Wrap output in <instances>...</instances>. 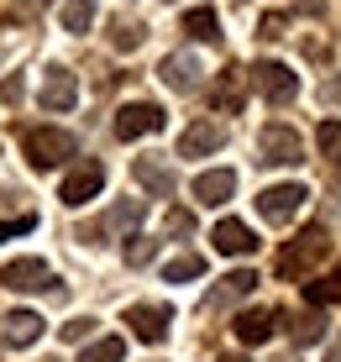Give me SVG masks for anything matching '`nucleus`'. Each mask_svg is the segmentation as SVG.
I'll return each instance as SVG.
<instances>
[{"instance_id":"21","label":"nucleus","mask_w":341,"mask_h":362,"mask_svg":"<svg viewBox=\"0 0 341 362\" xmlns=\"http://www.w3.org/2000/svg\"><path fill=\"white\" fill-rule=\"evenodd\" d=\"M258 289V273H247V268H236L231 279H221V289L210 294V305H221V299H242V294H252Z\"/></svg>"},{"instance_id":"2","label":"nucleus","mask_w":341,"mask_h":362,"mask_svg":"<svg viewBox=\"0 0 341 362\" xmlns=\"http://www.w3.org/2000/svg\"><path fill=\"white\" fill-rule=\"evenodd\" d=\"M21 153H27L32 168H58L74 158V136L58 127H32V132H21Z\"/></svg>"},{"instance_id":"4","label":"nucleus","mask_w":341,"mask_h":362,"mask_svg":"<svg viewBox=\"0 0 341 362\" xmlns=\"http://www.w3.org/2000/svg\"><path fill=\"white\" fill-rule=\"evenodd\" d=\"M252 84H258V95L268 100V105H289V100L299 95V79L289 64H273V58H262L258 69H252Z\"/></svg>"},{"instance_id":"22","label":"nucleus","mask_w":341,"mask_h":362,"mask_svg":"<svg viewBox=\"0 0 341 362\" xmlns=\"http://www.w3.org/2000/svg\"><path fill=\"white\" fill-rule=\"evenodd\" d=\"M121 357H126V341H121V336H100V341H90V346L79 352V362H121Z\"/></svg>"},{"instance_id":"29","label":"nucleus","mask_w":341,"mask_h":362,"mask_svg":"<svg viewBox=\"0 0 341 362\" xmlns=\"http://www.w3.org/2000/svg\"><path fill=\"white\" fill-rule=\"evenodd\" d=\"M147 257H153V242H147V236H126V263L142 268Z\"/></svg>"},{"instance_id":"19","label":"nucleus","mask_w":341,"mask_h":362,"mask_svg":"<svg viewBox=\"0 0 341 362\" xmlns=\"http://www.w3.org/2000/svg\"><path fill=\"white\" fill-rule=\"evenodd\" d=\"M58 21H63V32H90L95 27V0H63V11H58Z\"/></svg>"},{"instance_id":"35","label":"nucleus","mask_w":341,"mask_h":362,"mask_svg":"<svg viewBox=\"0 0 341 362\" xmlns=\"http://www.w3.org/2000/svg\"><path fill=\"white\" fill-rule=\"evenodd\" d=\"M21 6H27V11H42V6H47V0H21Z\"/></svg>"},{"instance_id":"36","label":"nucleus","mask_w":341,"mask_h":362,"mask_svg":"<svg viewBox=\"0 0 341 362\" xmlns=\"http://www.w3.org/2000/svg\"><path fill=\"white\" fill-rule=\"evenodd\" d=\"M216 362H247V357H236V352H226V357H216Z\"/></svg>"},{"instance_id":"6","label":"nucleus","mask_w":341,"mask_h":362,"mask_svg":"<svg viewBox=\"0 0 341 362\" xmlns=\"http://www.w3.org/2000/svg\"><path fill=\"white\" fill-rule=\"evenodd\" d=\"M299 205H305V184H268V189L258 194V216L268 221V226H284V221H294Z\"/></svg>"},{"instance_id":"30","label":"nucleus","mask_w":341,"mask_h":362,"mask_svg":"<svg viewBox=\"0 0 341 362\" xmlns=\"http://www.w3.org/2000/svg\"><path fill=\"white\" fill-rule=\"evenodd\" d=\"M168 231L173 236H189V231H195V216H189V210H168Z\"/></svg>"},{"instance_id":"10","label":"nucleus","mask_w":341,"mask_h":362,"mask_svg":"<svg viewBox=\"0 0 341 362\" xmlns=\"http://www.w3.org/2000/svg\"><path fill=\"white\" fill-rule=\"evenodd\" d=\"M226 147V127L221 121H189L179 136V158H210Z\"/></svg>"},{"instance_id":"14","label":"nucleus","mask_w":341,"mask_h":362,"mask_svg":"<svg viewBox=\"0 0 341 362\" xmlns=\"http://www.w3.org/2000/svg\"><path fill=\"white\" fill-rule=\"evenodd\" d=\"M231 194H236V173L231 168H210V173L195 179V199L200 205H226Z\"/></svg>"},{"instance_id":"18","label":"nucleus","mask_w":341,"mask_h":362,"mask_svg":"<svg viewBox=\"0 0 341 362\" xmlns=\"http://www.w3.org/2000/svg\"><path fill=\"white\" fill-rule=\"evenodd\" d=\"M132 173H137V184H142V189H153V194H173V173L163 168V163H153V158H137Z\"/></svg>"},{"instance_id":"31","label":"nucleus","mask_w":341,"mask_h":362,"mask_svg":"<svg viewBox=\"0 0 341 362\" xmlns=\"http://www.w3.org/2000/svg\"><path fill=\"white\" fill-rule=\"evenodd\" d=\"M320 105H341V74H331V79L320 84Z\"/></svg>"},{"instance_id":"27","label":"nucleus","mask_w":341,"mask_h":362,"mask_svg":"<svg viewBox=\"0 0 341 362\" xmlns=\"http://www.w3.org/2000/svg\"><path fill=\"white\" fill-rule=\"evenodd\" d=\"M216 105L221 110L242 105V74H236V69H226V79H221V90H216Z\"/></svg>"},{"instance_id":"15","label":"nucleus","mask_w":341,"mask_h":362,"mask_svg":"<svg viewBox=\"0 0 341 362\" xmlns=\"http://www.w3.org/2000/svg\"><path fill=\"white\" fill-rule=\"evenodd\" d=\"M0 336H6V346H32L37 336H42V315H32V310H16V315H6Z\"/></svg>"},{"instance_id":"32","label":"nucleus","mask_w":341,"mask_h":362,"mask_svg":"<svg viewBox=\"0 0 341 362\" xmlns=\"http://www.w3.org/2000/svg\"><path fill=\"white\" fill-rule=\"evenodd\" d=\"M37 221L32 216H21V221H6V226H0V242H11V236H21V231H32Z\"/></svg>"},{"instance_id":"34","label":"nucleus","mask_w":341,"mask_h":362,"mask_svg":"<svg viewBox=\"0 0 341 362\" xmlns=\"http://www.w3.org/2000/svg\"><path fill=\"white\" fill-rule=\"evenodd\" d=\"M325 362H341V336H336L331 346H325Z\"/></svg>"},{"instance_id":"28","label":"nucleus","mask_w":341,"mask_h":362,"mask_svg":"<svg viewBox=\"0 0 341 362\" xmlns=\"http://www.w3.org/2000/svg\"><path fill=\"white\" fill-rule=\"evenodd\" d=\"M95 326H100V320H90V315H74L69 326H63V341H90Z\"/></svg>"},{"instance_id":"33","label":"nucleus","mask_w":341,"mask_h":362,"mask_svg":"<svg viewBox=\"0 0 341 362\" xmlns=\"http://www.w3.org/2000/svg\"><path fill=\"white\" fill-rule=\"evenodd\" d=\"M284 32V16H262V32L258 37H279Z\"/></svg>"},{"instance_id":"1","label":"nucleus","mask_w":341,"mask_h":362,"mask_svg":"<svg viewBox=\"0 0 341 362\" xmlns=\"http://www.w3.org/2000/svg\"><path fill=\"white\" fill-rule=\"evenodd\" d=\"M331 252V236H325V226H305L294 236V242H284V252H279V279H305V273L320 263V257Z\"/></svg>"},{"instance_id":"5","label":"nucleus","mask_w":341,"mask_h":362,"mask_svg":"<svg viewBox=\"0 0 341 362\" xmlns=\"http://www.w3.org/2000/svg\"><path fill=\"white\" fill-rule=\"evenodd\" d=\"M163 105H153V100H132V105H121L116 110V136L121 142H137V136H153L163 132Z\"/></svg>"},{"instance_id":"9","label":"nucleus","mask_w":341,"mask_h":362,"mask_svg":"<svg viewBox=\"0 0 341 362\" xmlns=\"http://www.w3.org/2000/svg\"><path fill=\"white\" fill-rule=\"evenodd\" d=\"M168 305H132L126 310V326H132L137 341H147V346H158V341H168Z\"/></svg>"},{"instance_id":"13","label":"nucleus","mask_w":341,"mask_h":362,"mask_svg":"<svg viewBox=\"0 0 341 362\" xmlns=\"http://www.w3.org/2000/svg\"><path fill=\"white\" fill-rule=\"evenodd\" d=\"M258 231L247 226V221H221L216 226V252H226V257H252L258 252Z\"/></svg>"},{"instance_id":"24","label":"nucleus","mask_w":341,"mask_h":362,"mask_svg":"<svg viewBox=\"0 0 341 362\" xmlns=\"http://www.w3.org/2000/svg\"><path fill=\"white\" fill-rule=\"evenodd\" d=\"M200 273H205V257L184 252V257H173V263L163 268V279H168V284H189V279H200Z\"/></svg>"},{"instance_id":"12","label":"nucleus","mask_w":341,"mask_h":362,"mask_svg":"<svg viewBox=\"0 0 341 362\" xmlns=\"http://www.w3.org/2000/svg\"><path fill=\"white\" fill-rule=\"evenodd\" d=\"M163 84H168V90H179V95H189V90H200V84H205V69H200L195 53H173V58H163Z\"/></svg>"},{"instance_id":"11","label":"nucleus","mask_w":341,"mask_h":362,"mask_svg":"<svg viewBox=\"0 0 341 362\" xmlns=\"http://www.w3.org/2000/svg\"><path fill=\"white\" fill-rule=\"evenodd\" d=\"M37 100H42V110H74V105H79V84H74L69 69H47Z\"/></svg>"},{"instance_id":"26","label":"nucleus","mask_w":341,"mask_h":362,"mask_svg":"<svg viewBox=\"0 0 341 362\" xmlns=\"http://www.w3.org/2000/svg\"><path fill=\"white\" fill-rule=\"evenodd\" d=\"M305 299H310V305H331V299H341V268L331 273V279H315L305 289Z\"/></svg>"},{"instance_id":"25","label":"nucleus","mask_w":341,"mask_h":362,"mask_svg":"<svg viewBox=\"0 0 341 362\" xmlns=\"http://www.w3.org/2000/svg\"><path fill=\"white\" fill-rule=\"evenodd\" d=\"M315 142H320V158H331V163H341V121H320Z\"/></svg>"},{"instance_id":"20","label":"nucleus","mask_w":341,"mask_h":362,"mask_svg":"<svg viewBox=\"0 0 341 362\" xmlns=\"http://www.w3.org/2000/svg\"><path fill=\"white\" fill-rule=\"evenodd\" d=\"M184 32L200 37V42H221V21H216V11H210V6H195V11H189V16H184Z\"/></svg>"},{"instance_id":"8","label":"nucleus","mask_w":341,"mask_h":362,"mask_svg":"<svg viewBox=\"0 0 341 362\" xmlns=\"http://www.w3.org/2000/svg\"><path fill=\"white\" fill-rule=\"evenodd\" d=\"M100 189H105V168L100 163H74L63 173V184H58V199L63 205H90Z\"/></svg>"},{"instance_id":"17","label":"nucleus","mask_w":341,"mask_h":362,"mask_svg":"<svg viewBox=\"0 0 341 362\" xmlns=\"http://www.w3.org/2000/svg\"><path fill=\"white\" fill-rule=\"evenodd\" d=\"M132 221H142V205H137V199H126V205H116L105 221H95V226H79V242H100L110 226H132Z\"/></svg>"},{"instance_id":"16","label":"nucleus","mask_w":341,"mask_h":362,"mask_svg":"<svg viewBox=\"0 0 341 362\" xmlns=\"http://www.w3.org/2000/svg\"><path fill=\"white\" fill-rule=\"evenodd\" d=\"M273 320H279V315H268V310H247V315L231 320V331H236V341L258 346V341H268V336H273Z\"/></svg>"},{"instance_id":"3","label":"nucleus","mask_w":341,"mask_h":362,"mask_svg":"<svg viewBox=\"0 0 341 362\" xmlns=\"http://www.w3.org/2000/svg\"><path fill=\"white\" fill-rule=\"evenodd\" d=\"M0 284H11V289H21V294H47V289H58L53 268H47L42 257H11V263L0 268Z\"/></svg>"},{"instance_id":"7","label":"nucleus","mask_w":341,"mask_h":362,"mask_svg":"<svg viewBox=\"0 0 341 362\" xmlns=\"http://www.w3.org/2000/svg\"><path fill=\"white\" fill-rule=\"evenodd\" d=\"M258 147H262V163H305V142H299V132L294 127H279V121H268L258 136Z\"/></svg>"},{"instance_id":"23","label":"nucleus","mask_w":341,"mask_h":362,"mask_svg":"<svg viewBox=\"0 0 341 362\" xmlns=\"http://www.w3.org/2000/svg\"><path fill=\"white\" fill-rule=\"evenodd\" d=\"M142 37H147L142 21H116V27H110V47H116V53H132V47H142Z\"/></svg>"}]
</instances>
